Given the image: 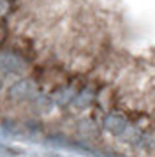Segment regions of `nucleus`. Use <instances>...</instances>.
Wrapping results in <instances>:
<instances>
[{
  "mask_svg": "<svg viewBox=\"0 0 155 157\" xmlns=\"http://www.w3.org/2000/svg\"><path fill=\"white\" fill-rule=\"evenodd\" d=\"M0 64L4 65L7 71H13V72H18L21 69V62L16 57H11V55H2L0 57Z\"/></svg>",
  "mask_w": 155,
  "mask_h": 157,
  "instance_id": "1",
  "label": "nucleus"
}]
</instances>
